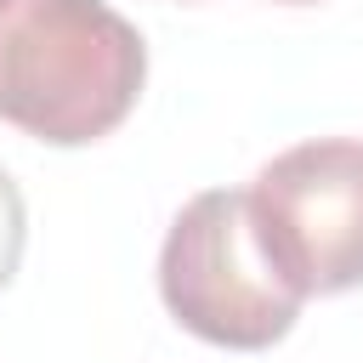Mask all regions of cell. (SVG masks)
Here are the masks:
<instances>
[{"label": "cell", "instance_id": "6da1fadb", "mask_svg": "<svg viewBox=\"0 0 363 363\" xmlns=\"http://www.w3.org/2000/svg\"><path fill=\"white\" fill-rule=\"evenodd\" d=\"M147 79V45L108 0H0V119L45 147L113 136Z\"/></svg>", "mask_w": 363, "mask_h": 363}, {"label": "cell", "instance_id": "277c9868", "mask_svg": "<svg viewBox=\"0 0 363 363\" xmlns=\"http://www.w3.org/2000/svg\"><path fill=\"white\" fill-rule=\"evenodd\" d=\"M23 250H28V204H23V187L11 182V170L0 164V289L17 278Z\"/></svg>", "mask_w": 363, "mask_h": 363}, {"label": "cell", "instance_id": "3957f363", "mask_svg": "<svg viewBox=\"0 0 363 363\" xmlns=\"http://www.w3.org/2000/svg\"><path fill=\"white\" fill-rule=\"evenodd\" d=\"M255 233L272 267L312 301L363 284V142L312 136L267 159L250 182Z\"/></svg>", "mask_w": 363, "mask_h": 363}, {"label": "cell", "instance_id": "5b68a950", "mask_svg": "<svg viewBox=\"0 0 363 363\" xmlns=\"http://www.w3.org/2000/svg\"><path fill=\"white\" fill-rule=\"evenodd\" d=\"M278 6H312V0H278Z\"/></svg>", "mask_w": 363, "mask_h": 363}, {"label": "cell", "instance_id": "7a4b0ae2", "mask_svg": "<svg viewBox=\"0 0 363 363\" xmlns=\"http://www.w3.org/2000/svg\"><path fill=\"white\" fill-rule=\"evenodd\" d=\"M159 295L187 335L227 352L278 346L306 306L255 233L250 187H204L176 210L159 250Z\"/></svg>", "mask_w": 363, "mask_h": 363}]
</instances>
